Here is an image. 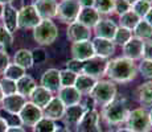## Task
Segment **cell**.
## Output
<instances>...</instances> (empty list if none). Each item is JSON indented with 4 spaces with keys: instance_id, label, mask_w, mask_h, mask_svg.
<instances>
[{
    "instance_id": "1",
    "label": "cell",
    "mask_w": 152,
    "mask_h": 132,
    "mask_svg": "<svg viewBox=\"0 0 152 132\" xmlns=\"http://www.w3.org/2000/svg\"><path fill=\"white\" fill-rule=\"evenodd\" d=\"M138 66L135 61H131L126 57H118L109 61L106 75L109 81L114 83H127L136 78Z\"/></svg>"
},
{
    "instance_id": "2",
    "label": "cell",
    "mask_w": 152,
    "mask_h": 132,
    "mask_svg": "<svg viewBox=\"0 0 152 132\" xmlns=\"http://www.w3.org/2000/svg\"><path fill=\"white\" fill-rule=\"evenodd\" d=\"M116 94H118V89L114 82L109 81V79H99L97 81L95 86L93 87L89 96L93 99L95 104L103 107L116 98Z\"/></svg>"
},
{
    "instance_id": "3",
    "label": "cell",
    "mask_w": 152,
    "mask_h": 132,
    "mask_svg": "<svg viewBox=\"0 0 152 132\" xmlns=\"http://www.w3.org/2000/svg\"><path fill=\"white\" fill-rule=\"evenodd\" d=\"M130 112L127 104L121 99H114L111 103L102 107V119L110 125H118L126 122L127 115Z\"/></svg>"
},
{
    "instance_id": "4",
    "label": "cell",
    "mask_w": 152,
    "mask_h": 132,
    "mask_svg": "<svg viewBox=\"0 0 152 132\" xmlns=\"http://www.w3.org/2000/svg\"><path fill=\"white\" fill-rule=\"evenodd\" d=\"M58 28L52 20H41L33 29V39L41 46L52 45L58 39Z\"/></svg>"
},
{
    "instance_id": "5",
    "label": "cell",
    "mask_w": 152,
    "mask_h": 132,
    "mask_svg": "<svg viewBox=\"0 0 152 132\" xmlns=\"http://www.w3.org/2000/svg\"><path fill=\"white\" fill-rule=\"evenodd\" d=\"M124 123L127 125L126 128H128L132 132H150L152 128L148 111L144 107H138L131 110Z\"/></svg>"
},
{
    "instance_id": "6",
    "label": "cell",
    "mask_w": 152,
    "mask_h": 132,
    "mask_svg": "<svg viewBox=\"0 0 152 132\" xmlns=\"http://www.w3.org/2000/svg\"><path fill=\"white\" fill-rule=\"evenodd\" d=\"M81 5L78 0H61L58 3L57 8V16L60 21L64 24H72V23L77 21V17L80 15Z\"/></svg>"
},
{
    "instance_id": "7",
    "label": "cell",
    "mask_w": 152,
    "mask_h": 132,
    "mask_svg": "<svg viewBox=\"0 0 152 132\" xmlns=\"http://www.w3.org/2000/svg\"><path fill=\"white\" fill-rule=\"evenodd\" d=\"M107 65H109V60L98 57V55H94V57H91L90 60H87L83 62L82 73L86 75H89V77L95 78L97 81H99L102 77L106 75Z\"/></svg>"
},
{
    "instance_id": "8",
    "label": "cell",
    "mask_w": 152,
    "mask_h": 132,
    "mask_svg": "<svg viewBox=\"0 0 152 132\" xmlns=\"http://www.w3.org/2000/svg\"><path fill=\"white\" fill-rule=\"evenodd\" d=\"M17 21H19V28L34 29L39 25V23L41 21V19H40L39 13L36 12L33 5L28 4L17 11Z\"/></svg>"
},
{
    "instance_id": "9",
    "label": "cell",
    "mask_w": 152,
    "mask_h": 132,
    "mask_svg": "<svg viewBox=\"0 0 152 132\" xmlns=\"http://www.w3.org/2000/svg\"><path fill=\"white\" fill-rule=\"evenodd\" d=\"M21 125H25V127H33L37 122H40L44 115H42V110L37 106H34L31 102H27L24 104V107L21 108V111L17 115Z\"/></svg>"
},
{
    "instance_id": "10",
    "label": "cell",
    "mask_w": 152,
    "mask_h": 132,
    "mask_svg": "<svg viewBox=\"0 0 152 132\" xmlns=\"http://www.w3.org/2000/svg\"><path fill=\"white\" fill-rule=\"evenodd\" d=\"M99 122H101V114L98 112L95 108L86 111L85 116L81 120V123L77 125L80 132H101L99 127Z\"/></svg>"
},
{
    "instance_id": "11",
    "label": "cell",
    "mask_w": 152,
    "mask_h": 132,
    "mask_svg": "<svg viewBox=\"0 0 152 132\" xmlns=\"http://www.w3.org/2000/svg\"><path fill=\"white\" fill-rule=\"evenodd\" d=\"M27 102L28 101L25 96L20 95L19 93H15L12 95L4 96L0 104H1V108L5 112L11 114V115H19V112L21 111V108L24 107Z\"/></svg>"
},
{
    "instance_id": "12",
    "label": "cell",
    "mask_w": 152,
    "mask_h": 132,
    "mask_svg": "<svg viewBox=\"0 0 152 132\" xmlns=\"http://www.w3.org/2000/svg\"><path fill=\"white\" fill-rule=\"evenodd\" d=\"M32 5L34 7L41 20H52L53 17L57 16V0H34Z\"/></svg>"
},
{
    "instance_id": "13",
    "label": "cell",
    "mask_w": 152,
    "mask_h": 132,
    "mask_svg": "<svg viewBox=\"0 0 152 132\" xmlns=\"http://www.w3.org/2000/svg\"><path fill=\"white\" fill-rule=\"evenodd\" d=\"M70 53H72L73 58L78 60L81 62L90 60L91 57H94V50H93L91 41H78V42H72L70 46Z\"/></svg>"
},
{
    "instance_id": "14",
    "label": "cell",
    "mask_w": 152,
    "mask_h": 132,
    "mask_svg": "<svg viewBox=\"0 0 152 132\" xmlns=\"http://www.w3.org/2000/svg\"><path fill=\"white\" fill-rule=\"evenodd\" d=\"M143 46H144V41L138 39V37H135V36H132L123 46H122L123 57L128 58V60H131V61L142 60V57H143Z\"/></svg>"
},
{
    "instance_id": "15",
    "label": "cell",
    "mask_w": 152,
    "mask_h": 132,
    "mask_svg": "<svg viewBox=\"0 0 152 132\" xmlns=\"http://www.w3.org/2000/svg\"><path fill=\"white\" fill-rule=\"evenodd\" d=\"M66 37L72 42H78V41H87L91 37V29L82 25L81 23L74 21L69 24L68 31H66Z\"/></svg>"
},
{
    "instance_id": "16",
    "label": "cell",
    "mask_w": 152,
    "mask_h": 132,
    "mask_svg": "<svg viewBox=\"0 0 152 132\" xmlns=\"http://www.w3.org/2000/svg\"><path fill=\"white\" fill-rule=\"evenodd\" d=\"M91 45H93V50H94V55L106 58V60H109L111 55L115 53V44L111 40L94 37L91 40Z\"/></svg>"
},
{
    "instance_id": "17",
    "label": "cell",
    "mask_w": 152,
    "mask_h": 132,
    "mask_svg": "<svg viewBox=\"0 0 152 132\" xmlns=\"http://www.w3.org/2000/svg\"><path fill=\"white\" fill-rule=\"evenodd\" d=\"M40 86L45 87L46 90L52 93H57L61 89V82H60V70L58 69H48L44 71L40 79Z\"/></svg>"
},
{
    "instance_id": "18",
    "label": "cell",
    "mask_w": 152,
    "mask_h": 132,
    "mask_svg": "<svg viewBox=\"0 0 152 132\" xmlns=\"http://www.w3.org/2000/svg\"><path fill=\"white\" fill-rule=\"evenodd\" d=\"M86 108L83 107L82 103H78L74 106H69L65 108V112H64V120H65L66 125H73V127H77L81 123V120L86 114Z\"/></svg>"
},
{
    "instance_id": "19",
    "label": "cell",
    "mask_w": 152,
    "mask_h": 132,
    "mask_svg": "<svg viewBox=\"0 0 152 132\" xmlns=\"http://www.w3.org/2000/svg\"><path fill=\"white\" fill-rule=\"evenodd\" d=\"M65 108H66L65 104L57 96H53L52 101L42 108V115H44V118H48L50 120H54V122L56 120H61L64 118Z\"/></svg>"
},
{
    "instance_id": "20",
    "label": "cell",
    "mask_w": 152,
    "mask_h": 132,
    "mask_svg": "<svg viewBox=\"0 0 152 132\" xmlns=\"http://www.w3.org/2000/svg\"><path fill=\"white\" fill-rule=\"evenodd\" d=\"M57 98L65 104V107L74 106L82 102V94L78 91L74 86L61 87L57 91Z\"/></svg>"
},
{
    "instance_id": "21",
    "label": "cell",
    "mask_w": 152,
    "mask_h": 132,
    "mask_svg": "<svg viewBox=\"0 0 152 132\" xmlns=\"http://www.w3.org/2000/svg\"><path fill=\"white\" fill-rule=\"evenodd\" d=\"M93 29H94L95 37H101V39H106V40L113 41L116 29H118V25L111 19H101L98 21V24Z\"/></svg>"
},
{
    "instance_id": "22",
    "label": "cell",
    "mask_w": 152,
    "mask_h": 132,
    "mask_svg": "<svg viewBox=\"0 0 152 132\" xmlns=\"http://www.w3.org/2000/svg\"><path fill=\"white\" fill-rule=\"evenodd\" d=\"M1 20H3V26L7 29L11 33L19 29V21H17V9L13 7L12 4L4 5V9H3V15H1Z\"/></svg>"
},
{
    "instance_id": "23",
    "label": "cell",
    "mask_w": 152,
    "mask_h": 132,
    "mask_svg": "<svg viewBox=\"0 0 152 132\" xmlns=\"http://www.w3.org/2000/svg\"><path fill=\"white\" fill-rule=\"evenodd\" d=\"M53 96H54L53 93L46 90L45 87L36 86V89L32 91V94L29 95V98H31V103H33L34 106H37V107H40L42 110V108L52 101Z\"/></svg>"
},
{
    "instance_id": "24",
    "label": "cell",
    "mask_w": 152,
    "mask_h": 132,
    "mask_svg": "<svg viewBox=\"0 0 152 132\" xmlns=\"http://www.w3.org/2000/svg\"><path fill=\"white\" fill-rule=\"evenodd\" d=\"M99 20H101V15H99L93 7L81 8L80 15H78V17H77V21L81 23V24L85 25V26H87L89 29L94 28V26L98 24Z\"/></svg>"
},
{
    "instance_id": "25",
    "label": "cell",
    "mask_w": 152,
    "mask_h": 132,
    "mask_svg": "<svg viewBox=\"0 0 152 132\" xmlns=\"http://www.w3.org/2000/svg\"><path fill=\"white\" fill-rule=\"evenodd\" d=\"M95 83H97V79L93 78V77H89V75L83 74V73H81V74L77 75V79H75V83H74V87L78 90L82 95H89L90 93H91L93 87L95 86Z\"/></svg>"
},
{
    "instance_id": "26",
    "label": "cell",
    "mask_w": 152,
    "mask_h": 132,
    "mask_svg": "<svg viewBox=\"0 0 152 132\" xmlns=\"http://www.w3.org/2000/svg\"><path fill=\"white\" fill-rule=\"evenodd\" d=\"M36 81L33 79V77L25 74L23 78H20L19 81L16 82V90L20 95L25 96V98H29V95L32 94L34 89H36Z\"/></svg>"
},
{
    "instance_id": "27",
    "label": "cell",
    "mask_w": 152,
    "mask_h": 132,
    "mask_svg": "<svg viewBox=\"0 0 152 132\" xmlns=\"http://www.w3.org/2000/svg\"><path fill=\"white\" fill-rule=\"evenodd\" d=\"M13 63L19 65L23 69L28 70L33 66V57H32V50L29 49H19L16 53H15V57H13Z\"/></svg>"
},
{
    "instance_id": "28",
    "label": "cell",
    "mask_w": 152,
    "mask_h": 132,
    "mask_svg": "<svg viewBox=\"0 0 152 132\" xmlns=\"http://www.w3.org/2000/svg\"><path fill=\"white\" fill-rule=\"evenodd\" d=\"M138 101L143 106H152V79L142 83L136 90Z\"/></svg>"
},
{
    "instance_id": "29",
    "label": "cell",
    "mask_w": 152,
    "mask_h": 132,
    "mask_svg": "<svg viewBox=\"0 0 152 132\" xmlns=\"http://www.w3.org/2000/svg\"><path fill=\"white\" fill-rule=\"evenodd\" d=\"M132 34L138 39L145 41V40H151L152 39V26L148 24L145 20H140L138 23V25L134 28Z\"/></svg>"
},
{
    "instance_id": "30",
    "label": "cell",
    "mask_w": 152,
    "mask_h": 132,
    "mask_svg": "<svg viewBox=\"0 0 152 132\" xmlns=\"http://www.w3.org/2000/svg\"><path fill=\"white\" fill-rule=\"evenodd\" d=\"M140 20L142 19H140L135 12L128 11V12L122 15V16H119V26L126 28V29H130V31H134V28L138 25V23Z\"/></svg>"
},
{
    "instance_id": "31",
    "label": "cell",
    "mask_w": 152,
    "mask_h": 132,
    "mask_svg": "<svg viewBox=\"0 0 152 132\" xmlns=\"http://www.w3.org/2000/svg\"><path fill=\"white\" fill-rule=\"evenodd\" d=\"M25 74H27V70H25V69L20 67L19 65H16V63H10L8 67L5 69V71H4V74H3V75H4V78L17 82L20 78L24 77Z\"/></svg>"
},
{
    "instance_id": "32",
    "label": "cell",
    "mask_w": 152,
    "mask_h": 132,
    "mask_svg": "<svg viewBox=\"0 0 152 132\" xmlns=\"http://www.w3.org/2000/svg\"><path fill=\"white\" fill-rule=\"evenodd\" d=\"M114 1L115 0H94V8L99 15H111L114 13Z\"/></svg>"
},
{
    "instance_id": "33",
    "label": "cell",
    "mask_w": 152,
    "mask_h": 132,
    "mask_svg": "<svg viewBox=\"0 0 152 132\" xmlns=\"http://www.w3.org/2000/svg\"><path fill=\"white\" fill-rule=\"evenodd\" d=\"M132 36H134L132 31L126 29V28H122V26H118V29H116V32H115V36H114V39H113V42L115 44V46L116 45L123 46Z\"/></svg>"
},
{
    "instance_id": "34",
    "label": "cell",
    "mask_w": 152,
    "mask_h": 132,
    "mask_svg": "<svg viewBox=\"0 0 152 132\" xmlns=\"http://www.w3.org/2000/svg\"><path fill=\"white\" fill-rule=\"evenodd\" d=\"M56 130H57L56 122L48 118H42L33 125V132H54Z\"/></svg>"
},
{
    "instance_id": "35",
    "label": "cell",
    "mask_w": 152,
    "mask_h": 132,
    "mask_svg": "<svg viewBox=\"0 0 152 132\" xmlns=\"http://www.w3.org/2000/svg\"><path fill=\"white\" fill-rule=\"evenodd\" d=\"M13 44V34L0 24V50H5Z\"/></svg>"
},
{
    "instance_id": "36",
    "label": "cell",
    "mask_w": 152,
    "mask_h": 132,
    "mask_svg": "<svg viewBox=\"0 0 152 132\" xmlns=\"http://www.w3.org/2000/svg\"><path fill=\"white\" fill-rule=\"evenodd\" d=\"M75 79H77V74H74L73 71H70V70H68V69L60 70V82H61V87L74 86Z\"/></svg>"
},
{
    "instance_id": "37",
    "label": "cell",
    "mask_w": 152,
    "mask_h": 132,
    "mask_svg": "<svg viewBox=\"0 0 152 132\" xmlns=\"http://www.w3.org/2000/svg\"><path fill=\"white\" fill-rule=\"evenodd\" d=\"M151 7H152V4H150V3L144 1V0H138L135 4H132L131 11H132V12H135L140 17V19H144V16L147 15V12L150 11Z\"/></svg>"
},
{
    "instance_id": "38",
    "label": "cell",
    "mask_w": 152,
    "mask_h": 132,
    "mask_svg": "<svg viewBox=\"0 0 152 132\" xmlns=\"http://www.w3.org/2000/svg\"><path fill=\"white\" fill-rule=\"evenodd\" d=\"M0 89H1L3 94H4V96L12 95V94L17 93V90H16V82L11 81V79H7V78H4V77L0 79Z\"/></svg>"
},
{
    "instance_id": "39",
    "label": "cell",
    "mask_w": 152,
    "mask_h": 132,
    "mask_svg": "<svg viewBox=\"0 0 152 132\" xmlns=\"http://www.w3.org/2000/svg\"><path fill=\"white\" fill-rule=\"evenodd\" d=\"M138 71L142 74V77H144L145 79L151 81L152 79V61L147 60H142L138 66Z\"/></svg>"
},
{
    "instance_id": "40",
    "label": "cell",
    "mask_w": 152,
    "mask_h": 132,
    "mask_svg": "<svg viewBox=\"0 0 152 132\" xmlns=\"http://www.w3.org/2000/svg\"><path fill=\"white\" fill-rule=\"evenodd\" d=\"M128 11H131V5L126 0H115L114 1V13H116L118 16H122Z\"/></svg>"
},
{
    "instance_id": "41",
    "label": "cell",
    "mask_w": 152,
    "mask_h": 132,
    "mask_svg": "<svg viewBox=\"0 0 152 132\" xmlns=\"http://www.w3.org/2000/svg\"><path fill=\"white\" fill-rule=\"evenodd\" d=\"M82 67H83V62H81V61H78V60H74V58H72V60H69L68 62H66V69L73 71L77 75L82 73Z\"/></svg>"
},
{
    "instance_id": "42",
    "label": "cell",
    "mask_w": 152,
    "mask_h": 132,
    "mask_svg": "<svg viewBox=\"0 0 152 132\" xmlns=\"http://www.w3.org/2000/svg\"><path fill=\"white\" fill-rule=\"evenodd\" d=\"M32 57H33L34 63H41V62H45L46 61L48 54H46L44 48H36L34 50H32Z\"/></svg>"
},
{
    "instance_id": "43",
    "label": "cell",
    "mask_w": 152,
    "mask_h": 132,
    "mask_svg": "<svg viewBox=\"0 0 152 132\" xmlns=\"http://www.w3.org/2000/svg\"><path fill=\"white\" fill-rule=\"evenodd\" d=\"M10 63H11V58L7 50H0V75L4 74L5 69L8 67Z\"/></svg>"
},
{
    "instance_id": "44",
    "label": "cell",
    "mask_w": 152,
    "mask_h": 132,
    "mask_svg": "<svg viewBox=\"0 0 152 132\" xmlns=\"http://www.w3.org/2000/svg\"><path fill=\"white\" fill-rule=\"evenodd\" d=\"M142 60L152 61V39L144 41V46H143V57Z\"/></svg>"
},
{
    "instance_id": "45",
    "label": "cell",
    "mask_w": 152,
    "mask_h": 132,
    "mask_svg": "<svg viewBox=\"0 0 152 132\" xmlns=\"http://www.w3.org/2000/svg\"><path fill=\"white\" fill-rule=\"evenodd\" d=\"M8 127H10V123H8V120L0 116V132H7Z\"/></svg>"
},
{
    "instance_id": "46",
    "label": "cell",
    "mask_w": 152,
    "mask_h": 132,
    "mask_svg": "<svg viewBox=\"0 0 152 132\" xmlns=\"http://www.w3.org/2000/svg\"><path fill=\"white\" fill-rule=\"evenodd\" d=\"M7 132H25V130H24V127H21L19 124H12L8 127Z\"/></svg>"
},
{
    "instance_id": "47",
    "label": "cell",
    "mask_w": 152,
    "mask_h": 132,
    "mask_svg": "<svg viewBox=\"0 0 152 132\" xmlns=\"http://www.w3.org/2000/svg\"><path fill=\"white\" fill-rule=\"evenodd\" d=\"M80 1L81 8H89L94 5V0H78Z\"/></svg>"
},
{
    "instance_id": "48",
    "label": "cell",
    "mask_w": 152,
    "mask_h": 132,
    "mask_svg": "<svg viewBox=\"0 0 152 132\" xmlns=\"http://www.w3.org/2000/svg\"><path fill=\"white\" fill-rule=\"evenodd\" d=\"M143 20H145V21H147L148 24H150V25L152 26V7L150 8V11L147 12V15L144 16V19H143Z\"/></svg>"
},
{
    "instance_id": "49",
    "label": "cell",
    "mask_w": 152,
    "mask_h": 132,
    "mask_svg": "<svg viewBox=\"0 0 152 132\" xmlns=\"http://www.w3.org/2000/svg\"><path fill=\"white\" fill-rule=\"evenodd\" d=\"M54 132H70V130L68 127H57V130Z\"/></svg>"
},
{
    "instance_id": "50",
    "label": "cell",
    "mask_w": 152,
    "mask_h": 132,
    "mask_svg": "<svg viewBox=\"0 0 152 132\" xmlns=\"http://www.w3.org/2000/svg\"><path fill=\"white\" fill-rule=\"evenodd\" d=\"M13 0H0V4L1 5H8V4H12Z\"/></svg>"
},
{
    "instance_id": "51",
    "label": "cell",
    "mask_w": 152,
    "mask_h": 132,
    "mask_svg": "<svg viewBox=\"0 0 152 132\" xmlns=\"http://www.w3.org/2000/svg\"><path fill=\"white\" fill-rule=\"evenodd\" d=\"M116 132H132V131H130V130H128V128H119V130L118 131H116Z\"/></svg>"
},
{
    "instance_id": "52",
    "label": "cell",
    "mask_w": 152,
    "mask_h": 132,
    "mask_svg": "<svg viewBox=\"0 0 152 132\" xmlns=\"http://www.w3.org/2000/svg\"><path fill=\"white\" fill-rule=\"evenodd\" d=\"M126 1H127V3H128V4H130V5H131V7H132V4H135V3H136V1H138V0H126Z\"/></svg>"
},
{
    "instance_id": "53",
    "label": "cell",
    "mask_w": 152,
    "mask_h": 132,
    "mask_svg": "<svg viewBox=\"0 0 152 132\" xmlns=\"http://www.w3.org/2000/svg\"><path fill=\"white\" fill-rule=\"evenodd\" d=\"M148 116H150V122H151V125H152V108L148 111Z\"/></svg>"
},
{
    "instance_id": "54",
    "label": "cell",
    "mask_w": 152,
    "mask_h": 132,
    "mask_svg": "<svg viewBox=\"0 0 152 132\" xmlns=\"http://www.w3.org/2000/svg\"><path fill=\"white\" fill-rule=\"evenodd\" d=\"M3 9H4V5L0 4V19H1V15H3Z\"/></svg>"
},
{
    "instance_id": "55",
    "label": "cell",
    "mask_w": 152,
    "mask_h": 132,
    "mask_svg": "<svg viewBox=\"0 0 152 132\" xmlns=\"http://www.w3.org/2000/svg\"><path fill=\"white\" fill-rule=\"evenodd\" d=\"M3 98H4V94H3V91H1V89H0V103H1Z\"/></svg>"
},
{
    "instance_id": "56",
    "label": "cell",
    "mask_w": 152,
    "mask_h": 132,
    "mask_svg": "<svg viewBox=\"0 0 152 132\" xmlns=\"http://www.w3.org/2000/svg\"><path fill=\"white\" fill-rule=\"evenodd\" d=\"M144 1H147V3H150V4H152V0H144Z\"/></svg>"
},
{
    "instance_id": "57",
    "label": "cell",
    "mask_w": 152,
    "mask_h": 132,
    "mask_svg": "<svg viewBox=\"0 0 152 132\" xmlns=\"http://www.w3.org/2000/svg\"><path fill=\"white\" fill-rule=\"evenodd\" d=\"M106 132H113V131H106Z\"/></svg>"
}]
</instances>
